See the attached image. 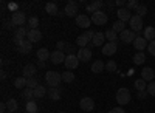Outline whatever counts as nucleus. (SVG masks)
I'll return each mask as SVG.
<instances>
[{
	"label": "nucleus",
	"instance_id": "46",
	"mask_svg": "<svg viewBox=\"0 0 155 113\" xmlns=\"http://www.w3.org/2000/svg\"><path fill=\"white\" fill-rule=\"evenodd\" d=\"M65 47H67V44H65V42H62V40L58 42V45H56V48L59 50V51H64V50H65Z\"/></svg>",
	"mask_w": 155,
	"mask_h": 113
},
{
	"label": "nucleus",
	"instance_id": "23",
	"mask_svg": "<svg viewBox=\"0 0 155 113\" xmlns=\"http://www.w3.org/2000/svg\"><path fill=\"white\" fill-rule=\"evenodd\" d=\"M143 37L146 40H155V28L153 27H146V30L143 31Z\"/></svg>",
	"mask_w": 155,
	"mask_h": 113
},
{
	"label": "nucleus",
	"instance_id": "41",
	"mask_svg": "<svg viewBox=\"0 0 155 113\" xmlns=\"http://www.w3.org/2000/svg\"><path fill=\"white\" fill-rule=\"evenodd\" d=\"M106 70H107V71H110V73L116 71V62H113V60H109L107 64H106Z\"/></svg>",
	"mask_w": 155,
	"mask_h": 113
},
{
	"label": "nucleus",
	"instance_id": "15",
	"mask_svg": "<svg viewBox=\"0 0 155 113\" xmlns=\"http://www.w3.org/2000/svg\"><path fill=\"white\" fill-rule=\"evenodd\" d=\"M42 39V33L39 30H28V36H27V40H30L31 44L39 42Z\"/></svg>",
	"mask_w": 155,
	"mask_h": 113
},
{
	"label": "nucleus",
	"instance_id": "20",
	"mask_svg": "<svg viewBox=\"0 0 155 113\" xmlns=\"http://www.w3.org/2000/svg\"><path fill=\"white\" fill-rule=\"evenodd\" d=\"M153 78H155V73H153V70L150 67L143 68V71H141V79H144L147 82V81H152Z\"/></svg>",
	"mask_w": 155,
	"mask_h": 113
},
{
	"label": "nucleus",
	"instance_id": "5",
	"mask_svg": "<svg viewBox=\"0 0 155 113\" xmlns=\"http://www.w3.org/2000/svg\"><path fill=\"white\" fill-rule=\"evenodd\" d=\"M64 64H65V68L70 71V70H74L78 65H79V59H78V56H74V54H67Z\"/></svg>",
	"mask_w": 155,
	"mask_h": 113
},
{
	"label": "nucleus",
	"instance_id": "40",
	"mask_svg": "<svg viewBox=\"0 0 155 113\" xmlns=\"http://www.w3.org/2000/svg\"><path fill=\"white\" fill-rule=\"evenodd\" d=\"M39 84H37V79L36 78H30V79H27V87H28V89H36V87H37Z\"/></svg>",
	"mask_w": 155,
	"mask_h": 113
},
{
	"label": "nucleus",
	"instance_id": "4",
	"mask_svg": "<svg viewBox=\"0 0 155 113\" xmlns=\"http://www.w3.org/2000/svg\"><path fill=\"white\" fill-rule=\"evenodd\" d=\"M65 53L64 51H59V50H56V51H53L51 53V56H50V60H51V64H54V65H59V64H62V62H65Z\"/></svg>",
	"mask_w": 155,
	"mask_h": 113
},
{
	"label": "nucleus",
	"instance_id": "42",
	"mask_svg": "<svg viewBox=\"0 0 155 113\" xmlns=\"http://www.w3.org/2000/svg\"><path fill=\"white\" fill-rule=\"evenodd\" d=\"M146 12H147V8H146L144 5H140V6L137 8V16H140V17L146 16Z\"/></svg>",
	"mask_w": 155,
	"mask_h": 113
},
{
	"label": "nucleus",
	"instance_id": "11",
	"mask_svg": "<svg viewBox=\"0 0 155 113\" xmlns=\"http://www.w3.org/2000/svg\"><path fill=\"white\" fill-rule=\"evenodd\" d=\"M79 107L84 110V111H92L95 108V101L92 98H82L81 102H79Z\"/></svg>",
	"mask_w": 155,
	"mask_h": 113
},
{
	"label": "nucleus",
	"instance_id": "8",
	"mask_svg": "<svg viewBox=\"0 0 155 113\" xmlns=\"http://www.w3.org/2000/svg\"><path fill=\"white\" fill-rule=\"evenodd\" d=\"M76 56H78V59H79V62H88L90 59H92V50L90 48H79Z\"/></svg>",
	"mask_w": 155,
	"mask_h": 113
},
{
	"label": "nucleus",
	"instance_id": "24",
	"mask_svg": "<svg viewBox=\"0 0 155 113\" xmlns=\"http://www.w3.org/2000/svg\"><path fill=\"white\" fill-rule=\"evenodd\" d=\"M45 11L48 12L50 16H56L58 12H59V9H58V5H56L54 2H48V3L45 5Z\"/></svg>",
	"mask_w": 155,
	"mask_h": 113
},
{
	"label": "nucleus",
	"instance_id": "28",
	"mask_svg": "<svg viewBox=\"0 0 155 113\" xmlns=\"http://www.w3.org/2000/svg\"><path fill=\"white\" fill-rule=\"evenodd\" d=\"M48 92H47V89H45V87L44 85H37L36 87V89H34V98H44L45 95H47Z\"/></svg>",
	"mask_w": 155,
	"mask_h": 113
},
{
	"label": "nucleus",
	"instance_id": "34",
	"mask_svg": "<svg viewBox=\"0 0 155 113\" xmlns=\"http://www.w3.org/2000/svg\"><path fill=\"white\" fill-rule=\"evenodd\" d=\"M62 81H64V82H68V84L73 82V81H74V74H73V71H68V70H67L65 73H62Z\"/></svg>",
	"mask_w": 155,
	"mask_h": 113
},
{
	"label": "nucleus",
	"instance_id": "31",
	"mask_svg": "<svg viewBox=\"0 0 155 113\" xmlns=\"http://www.w3.org/2000/svg\"><path fill=\"white\" fill-rule=\"evenodd\" d=\"M104 34H106V39L109 42H118V34H116L113 30H107Z\"/></svg>",
	"mask_w": 155,
	"mask_h": 113
},
{
	"label": "nucleus",
	"instance_id": "25",
	"mask_svg": "<svg viewBox=\"0 0 155 113\" xmlns=\"http://www.w3.org/2000/svg\"><path fill=\"white\" fill-rule=\"evenodd\" d=\"M112 30L116 33V34H121L124 30H126V23L124 22H121V20H116V22H113V25H112Z\"/></svg>",
	"mask_w": 155,
	"mask_h": 113
},
{
	"label": "nucleus",
	"instance_id": "10",
	"mask_svg": "<svg viewBox=\"0 0 155 113\" xmlns=\"http://www.w3.org/2000/svg\"><path fill=\"white\" fill-rule=\"evenodd\" d=\"M116 50H118V42H107V44H104V47H102V54L112 56V54L116 53Z\"/></svg>",
	"mask_w": 155,
	"mask_h": 113
},
{
	"label": "nucleus",
	"instance_id": "26",
	"mask_svg": "<svg viewBox=\"0 0 155 113\" xmlns=\"http://www.w3.org/2000/svg\"><path fill=\"white\" fill-rule=\"evenodd\" d=\"M48 98L53 99V101H59L61 99V90L59 89H48Z\"/></svg>",
	"mask_w": 155,
	"mask_h": 113
},
{
	"label": "nucleus",
	"instance_id": "38",
	"mask_svg": "<svg viewBox=\"0 0 155 113\" xmlns=\"http://www.w3.org/2000/svg\"><path fill=\"white\" fill-rule=\"evenodd\" d=\"M28 25H30V30H37V27H39V19H37L36 16L30 17V19H28Z\"/></svg>",
	"mask_w": 155,
	"mask_h": 113
},
{
	"label": "nucleus",
	"instance_id": "2",
	"mask_svg": "<svg viewBox=\"0 0 155 113\" xmlns=\"http://www.w3.org/2000/svg\"><path fill=\"white\" fill-rule=\"evenodd\" d=\"M116 102H118L120 105H126L130 102V92H129L127 89H120L118 92H116Z\"/></svg>",
	"mask_w": 155,
	"mask_h": 113
},
{
	"label": "nucleus",
	"instance_id": "3",
	"mask_svg": "<svg viewBox=\"0 0 155 113\" xmlns=\"http://www.w3.org/2000/svg\"><path fill=\"white\" fill-rule=\"evenodd\" d=\"M11 22L16 25V27H23L25 22H27V17H25V14L22 11H17V12H12V17H11Z\"/></svg>",
	"mask_w": 155,
	"mask_h": 113
},
{
	"label": "nucleus",
	"instance_id": "7",
	"mask_svg": "<svg viewBox=\"0 0 155 113\" xmlns=\"http://www.w3.org/2000/svg\"><path fill=\"white\" fill-rule=\"evenodd\" d=\"M129 23H130V28L134 33H138L143 30V17H140V16H134Z\"/></svg>",
	"mask_w": 155,
	"mask_h": 113
},
{
	"label": "nucleus",
	"instance_id": "13",
	"mask_svg": "<svg viewBox=\"0 0 155 113\" xmlns=\"http://www.w3.org/2000/svg\"><path fill=\"white\" fill-rule=\"evenodd\" d=\"M34 74H36V65H33V64H28L22 68V76L23 78L30 79V78H34Z\"/></svg>",
	"mask_w": 155,
	"mask_h": 113
},
{
	"label": "nucleus",
	"instance_id": "37",
	"mask_svg": "<svg viewBox=\"0 0 155 113\" xmlns=\"http://www.w3.org/2000/svg\"><path fill=\"white\" fill-rule=\"evenodd\" d=\"M99 6H102V2H93L92 5H88L85 9H87L88 12H93V14H95V12L98 11V8H99Z\"/></svg>",
	"mask_w": 155,
	"mask_h": 113
},
{
	"label": "nucleus",
	"instance_id": "55",
	"mask_svg": "<svg viewBox=\"0 0 155 113\" xmlns=\"http://www.w3.org/2000/svg\"><path fill=\"white\" fill-rule=\"evenodd\" d=\"M116 5H118V6H123L124 2H123V0H118V2H116Z\"/></svg>",
	"mask_w": 155,
	"mask_h": 113
},
{
	"label": "nucleus",
	"instance_id": "56",
	"mask_svg": "<svg viewBox=\"0 0 155 113\" xmlns=\"http://www.w3.org/2000/svg\"><path fill=\"white\" fill-rule=\"evenodd\" d=\"M59 113H65V111H59Z\"/></svg>",
	"mask_w": 155,
	"mask_h": 113
},
{
	"label": "nucleus",
	"instance_id": "53",
	"mask_svg": "<svg viewBox=\"0 0 155 113\" xmlns=\"http://www.w3.org/2000/svg\"><path fill=\"white\" fill-rule=\"evenodd\" d=\"M144 96H146V93H144V92H138V98H140V99H143Z\"/></svg>",
	"mask_w": 155,
	"mask_h": 113
},
{
	"label": "nucleus",
	"instance_id": "14",
	"mask_svg": "<svg viewBox=\"0 0 155 113\" xmlns=\"http://www.w3.org/2000/svg\"><path fill=\"white\" fill-rule=\"evenodd\" d=\"M64 12H65L68 17H78V16H79V14H78V5L74 2H68Z\"/></svg>",
	"mask_w": 155,
	"mask_h": 113
},
{
	"label": "nucleus",
	"instance_id": "17",
	"mask_svg": "<svg viewBox=\"0 0 155 113\" xmlns=\"http://www.w3.org/2000/svg\"><path fill=\"white\" fill-rule=\"evenodd\" d=\"M25 36H28V31L25 30L23 27L17 28V30H16V33H14V42L19 45L22 40H25Z\"/></svg>",
	"mask_w": 155,
	"mask_h": 113
},
{
	"label": "nucleus",
	"instance_id": "29",
	"mask_svg": "<svg viewBox=\"0 0 155 113\" xmlns=\"http://www.w3.org/2000/svg\"><path fill=\"white\" fill-rule=\"evenodd\" d=\"M6 108H8L9 113H16V110L19 108V104H17L16 99H9V101L6 102Z\"/></svg>",
	"mask_w": 155,
	"mask_h": 113
},
{
	"label": "nucleus",
	"instance_id": "6",
	"mask_svg": "<svg viewBox=\"0 0 155 113\" xmlns=\"http://www.w3.org/2000/svg\"><path fill=\"white\" fill-rule=\"evenodd\" d=\"M120 39H121L124 44H132V42L137 39V33H134L132 30H124V31L120 34Z\"/></svg>",
	"mask_w": 155,
	"mask_h": 113
},
{
	"label": "nucleus",
	"instance_id": "44",
	"mask_svg": "<svg viewBox=\"0 0 155 113\" xmlns=\"http://www.w3.org/2000/svg\"><path fill=\"white\" fill-rule=\"evenodd\" d=\"M147 51H149V54L155 56V40H152V42L147 45Z\"/></svg>",
	"mask_w": 155,
	"mask_h": 113
},
{
	"label": "nucleus",
	"instance_id": "50",
	"mask_svg": "<svg viewBox=\"0 0 155 113\" xmlns=\"http://www.w3.org/2000/svg\"><path fill=\"white\" fill-rule=\"evenodd\" d=\"M8 108H6V102H2L0 104V113H5Z\"/></svg>",
	"mask_w": 155,
	"mask_h": 113
},
{
	"label": "nucleus",
	"instance_id": "54",
	"mask_svg": "<svg viewBox=\"0 0 155 113\" xmlns=\"http://www.w3.org/2000/svg\"><path fill=\"white\" fill-rule=\"evenodd\" d=\"M39 67H41V68H44L45 67V62H41V60H39V64H37Z\"/></svg>",
	"mask_w": 155,
	"mask_h": 113
},
{
	"label": "nucleus",
	"instance_id": "49",
	"mask_svg": "<svg viewBox=\"0 0 155 113\" xmlns=\"http://www.w3.org/2000/svg\"><path fill=\"white\" fill-rule=\"evenodd\" d=\"M65 51H67L68 54H73V53H74V47H73V45H67V47H65Z\"/></svg>",
	"mask_w": 155,
	"mask_h": 113
},
{
	"label": "nucleus",
	"instance_id": "39",
	"mask_svg": "<svg viewBox=\"0 0 155 113\" xmlns=\"http://www.w3.org/2000/svg\"><path fill=\"white\" fill-rule=\"evenodd\" d=\"M25 108H27L28 113H37V104H36L34 101H28V102H27V107H25Z\"/></svg>",
	"mask_w": 155,
	"mask_h": 113
},
{
	"label": "nucleus",
	"instance_id": "45",
	"mask_svg": "<svg viewBox=\"0 0 155 113\" xmlns=\"http://www.w3.org/2000/svg\"><path fill=\"white\" fill-rule=\"evenodd\" d=\"M147 93L152 95V96H155V82H150L147 85Z\"/></svg>",
	"mask_w": 155,
	"mask_h": 113
},
{
	"label": "nucleus",
	"instance_id": "32",
	"mask_svg": "<svg viewBox=\"0 0 155 113\" xmlns=\"http://www.w3.org/2000/svg\"><path fill=\"white\" fill-rule=\"evenodd\" d=\"M14 87H16V89H27V78H17L16 81H14Z\"/></svg>",
	"mask_w": 155,
	"mask_h": 113
},
{
	"label": "nucleus",
	"instance_id": "43",
	"mask_svg": "<svg viewBox=\"0 0 155 113\" xmlns=\"http://www.w3.org/2000/svg\"><path fill=\"white\" fill-rule=\"evenodd\" d=\"M138 6H140V5H138L137 0H129V2H127V9H129V11H130V9H135V11H137Z\"/></svg>",
	"mask_w": 155,
	"mask_h": 113
},
{
	"label": "nucleus",
	"instance_id": "30",
	"mask_svg": "<svg viewBox=\"0 0 155 113\" xmlns=\"http://www.w3.org/2000/svg\"><path fill=\"white\" fill-rule=\"evenodd\" d=\"M104 68H106V64H104L102 60H96L95 64L92 65V71H93V73H101Z\"/></svg>",
	"mask_w": 155,
	"mask_h": 113
},
{
	"label": "nucleus",
	"instance_id": "12",
	"mask_svg": "<svg viewBox=\"0 0 155 113\" xmlns=\"http://www.w3.org/2000/svg\"><path fill=\"white\" fill-rule=\"evenodd\" d=\"M92 22L95 25H104L107 22V14H106V12H102V11H96L95 14L92 16Z\"/></svg>",
	"mask_w": 155,
	"mask_h": 113
},
{
	"label": "nucleus",
	"instance_id": "1",
	"mask_svg": "<svg viewBox=\"0 0 155 113\" xmlns=\"http://www.w3.org/2000/svg\"><path fill=\"white\" fill-rule=\"evenodd\" d=\"M45 81H47V85L50 87V89H58L59 82L62 81V74H59L58 71L50 70V71L45 73Z\"/></svg>",
	"mask_w": 155,
	"mask_h": 113
},
{
	"label": "nucleus",
	"instance_id": "51",
	"mask_svg": "<svg viewBox=\"0 0 155 113\" xmlns=\"http://www.w3.org/2000/svg\"><path fill=\"white\" fill-rule=\"evenodd\" d=\"M14 27H16V25H14V23H12V22H11V20H9V22H6V23H5V28H9V30H11V28H14Z\"/></svg>",
	"mask_w": 155,
	"mask_h": 113
},
{
	"label": "nucleus",
	"instance_id": "21",
	"mask_svg": "<svg viewBox=\"0 0 155 113\" xmlns=\"http://www.w3.org/2000/svg\"><path fill=\"white\" fill-rule=\"evenodd\" d=\"M104 40H106V34L104 33H95V37H93V40H92V44L95 45V47H104Z\"/></svg>",
	"mask_w": 155,
	"mask_h": 113
},
{
	"label": "nucleus",
	"instance_id": "33",
	"mask_svg": "<svg viewBox=\"0 0 155 113\" xmlns=\"http://www.w3.org/2000/svg\"><path fill=\"white\" fill-rule=\"evenodd\" d=\"M22 96L27 99V101H33V98H34V90L33 89H23V92H22Z\"/></svg>",
	"mask_w": 155,
	"mask_h": 113
},
{
	"label": "nucleus",
	"instance_id": "22",
	"mask_svg": "<svg viewBox=\"0 0 155 113\" xmlns=\"http://www.w3.org/2000/svg\"><path fill=\"white\" fill-rule=\"evenodd\" d=\"M36 56H37V59L41 60V62H45V60L51 56V53L48 51L47 48H39V50H37V53H36Z\"/></svg>",
	"mask_w": 155,
	"mask_h": 113
},
{
	"label": "nucleus",
	"instance_id": "27",
	"mask_svg": "<svg viewBox=\"0 0 155 113\" xmlns=\"http://www.w3.org/2000/svg\"><path fill=\"white\" fill-rule=\"evenodd\" d=\"M88 37L85 34H81V36H78V39H76V45H79V48H87L85 45H88Z\"/></svg>",
	"mask_w": 155,
	"mask_h": 113
},
{
	"label": "nucleus",
	"instance_id": "9",
	"mask_svg": "<svg viewBox=\"0 0 155 113\" xmlns=\"http://www.w3.org/2000/svg\"><path fill=\"white\" fill-rule=\"evenodd\" d=\"M92 23H93L92 19H90L88 16H85V14H79V16L76 17V25L79 28H88Z\"/></svg>",
	"mask_w": 155,
	"mask_h": 113
},
{
	"label": "nucleus",
	"instance_id": "35",
	"mask_svg": "<svg viewBox=\"0 0 155 113\" xmlns=\"http://www.w3.org/2000/svg\"><path fill=\"white\" fill-rule=\"evenodd\" d=\"M144 60H146V56L141 53V51H138L135 56H134V62L137 65H141V64H144Z\"/></svg>",
	"mask_w": 155,
	"mask_h": 113
},
{
	"label": "nucleus",
	"instance_id": "19",
	"mask_svg": "<svg viewBox=\"0 0 155 113\" xmlns=\"http://www.w3.org/2000/svg\"><path fill=\"white\" fill-rule=\"evenodd\" d=\"M147 45H149V44H147V40L144 39V37H138V36H137V39L134 40V47L138 50V51H143Z\"/></svg>",
	"mask_w": 155,
	"mask_h": 113
},
{
	"label": "nucleus",
	"instance_id": "52",
	"mask_svg": "<svg viewBox=\"0 0 155 113\" xmlns=\"http://www.w3.org/2000/svg\"><path fill=\"white\" fill-rule=\"evenodd\" d=\"M8 8H9L11 11H14V12H17V11H16V8H17V5H16V3H8Z\"/></svg>",
	"mask_w": 155,
	"mask_h": 113
},
{
	"label": "nucleus",
	"instance_id": "36",
	"mask_svg": "<svg viewBox=\"0 0 155 113\" xmlns=\"http://www.w3.org/2000/svg\"><path fill=\"white\" fill-rule=\"evenodd\" d=\"M135 89L138 92H144L146 90V81L144 79H137L135 81Z\"/></svg>",
	"mask_w": 155,
	"mask_h": 113
},
{
	"label": "nucleus",
	"instance_id": "18",
	"mask_svg": "<svg viewBox=\"0 0 155 113\" xmlns=\"http://www.w3.org/2000/svg\"><path fill=\"white\" fill-rule=\"evenodd\" d=\"M17 48H19V51H20L22 54H28V53L31 51V48H33V44H31L30 40H22Z\"/></svg>",
	"mask_w": 155,
	"mask_h": 113
},
{
	"label": "nucleus",
	"instance_id": "48",
	"mask_svg": "<svg viewBox=\"0 0 155 113\" xmlns=\"http://www.w3.org/2000/svg\"><path fill=\"white\" fill-rule=\"evenodd\" d=\"M85 36L88 37V40L92 42V40H93V37H95V31H90V30H88V31L85 33Z\"/></svg>",
	"mask_w": 155,
	"mask_h": 113
},
{
	"label": "nucleus",
	"instance_id": "16",
	"mask_svg": "<svg viewBox=\"0 0 155 113\" xmlns=\"http://www.w3.org/2000/svg\"><path fill=\"white\" fill-rule=\"evenodd\" d=\"M116 14H118V19L121 20V22H130V19H132V14H130V11H129L127 8H120L118 9V12H116Z\"/></svg>",
	"mask_w": 155,
	"mask_h": 113
},
{
	"label": "nucleus",
	"instance_id": "47",
	"mask_svg": "<svg viewBox=\"0 0 155 113\" xmlns=\"http://www.w3.org/2000/svg\"><path fill=\"white\" fill-rule=\"evenodd\" d=\"M109 113H126V111H124V108H121V107H115V108H112Z\"/></svg>",
	"mask_w": 155,
	"mask_h": 113
}]
</instances>
